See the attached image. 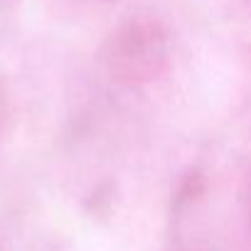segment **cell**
I'll return each instance as SVG.
<instances>
[{"mask_svg": "<svg viewBox=\"0 0 251 251\" xmlns=\"http://www.w3.org/2000/svg\"><path fill=\"white\" fill-rule=\"evenodd\" d=\"M168 59V42L160 25L151 20H133L126 27H121L116 35H111L106 64L108 72L126 81L138 84L155 79Z\"/></svg>", "mask_w": 251, "mask_h": 251, "instance_id": "1", "label": "cell"}]
</instances>
